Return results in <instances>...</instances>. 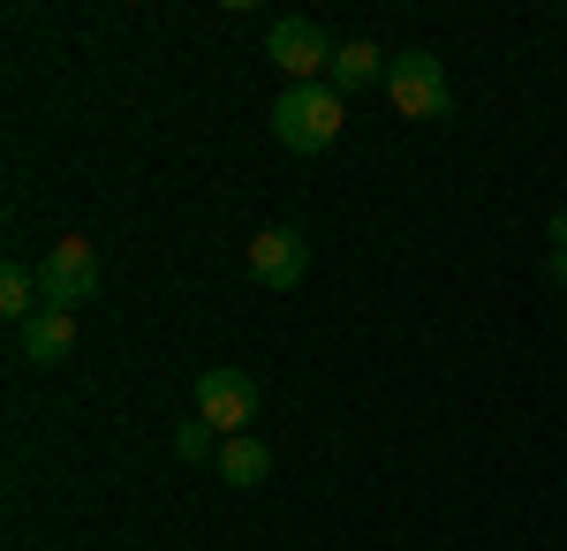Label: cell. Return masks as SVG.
<instances>
[{
	"instance_id": "1",
	"label": "cell",
	"mask_w": 567,
	"mask_h": 551,
	"mask_svg": "<svg viewBox=\"0 0 567 551\" xmlns=\"http://www.w3.org/2000/svg\"><path fill=\"white\" fill-rule=\"evenodd\" d=\"M341 122H349V98L333 84H288L272 98V136H280L288 152H303V159L333 152V144H341Z\"/></svg>"
},
{
	"instance_id": "2",
	"label": "cell",
	"mask_w": 567,
	"mask_h": 551,
	"mask_svg": "<svg viewBox=\"0 0 567 551\" xmlns=\"http://www.w3.org/2000/svg\"><path fill=\"white\" fill-rule=\"evenodd\" d=\"M106 288V264H99V250H91L84 235H61L53 250H45V264H39V295H45V310H84L91 295Z\"/></svg>"
},
{
	"instance_id": "3",
	"label": "cell",
	"mask_w": 567,
	"mask_h": 551,
	"mask_svg": "<svg viewBox=\"0 0 567 551\" xmlns=\"http://www.w3.org/2000/svg\"><path fill=\"white\" fill-rule=\"evenodd\" d=\"M189 401H197L189 416H205L219 438H243L265 393H258V378H250V371H235V363H213V371L197 378V393H189Z\"/></svg>"
},
{
	"instance_id": "4",
	"label": "cell",
	"mask_w": 567,
	"mask_h": 551,
	"mask_svg": "<svg viewBox=\"0 0 567 551\" xmlns=\"http://www.w3.org/2000/svg\"><path fill=\"white\" fill-rule=\"evenodd\" d=\"M386 98H393V114H409V122H439L446 106H454V91H446V69H439V53H393V69H386Z\"/></svg>"
},
{
	"instance_id": "5",
	"label": "cell",
	"mask_w": 567,
	"mask_h": 551,
	"mask_svg": "<svg viewBox=\"0 0 567 551\" xmlns=\"http://www.w3.org/2000/svg\"><path fill=\"white\" fill-rule=\"evenodd\" d=\"M265 53H272V69H280V76H296V84H318V76L333 69V53H341V45L326 39L310 15H280V23L265 31Z\"/></svg>"
},
{
	"instance_id": "6",
	"label": "cell",
	"mask_w": 567,
	"mask_h": 551,
	"mask_svg": "<svg viewBox=\"0 0 567 551\" xmlns=\"http://www.w3.org/2000/svg\"><path fill=\"white\" fill-rule=\"evenodd\" d=\"M303 272H310V242L296 227H258L250 235V280L258 288L288 295V288H303Z\"/></svg>"
},
{
	"instance_id": "7",
	"label": "cell",
	"mask_w": 567,
	"mask_h": 551,
	"mask_svg": "<svg viewBox=\"0 0 567 551\" xmlns=\"http://www.w3.org/2000/svg\"><path fill=\"white\" fill-rule=\"evenodd\" d=\"M16 355H23V363H39V371L69 363V355H76V318H69V310H39V318L16 333Z\"/></svg>"
},
{
	"instance_id": "8",
	"label": "cell",
	"mask_w": 567,
	"mask_h": 551,
	"mask_svg": "<svg viewBox=\"0 0 567 551\" xmlns=\"http://www.w3.org/2000/svg\"><path fill=\"white\" fill-rule=\"evenodd\" d=\"M386 69H393V53H379L371 39H349L341 53H333V69H326V84L341 91V98H355V91L386 84Z\"/></svg>"
},
{
	"instance_id": "9",
	"label": "cell",
	"mask_w": 567,
	"mask_h": 551,
	"mask_svg": "<svg viewBox=\"0 0 567 551\" xmlns=\"http://www.w3.org/2000/svg\"><path fill=\"white\" fill-rule=\"evenodd\" d=\"M213 468L235 484V491H258L265 476H272V446H265V438H250V430H243V438H219V461Z\"/></svg>"
},
{
	"instance_id": "10",
	"label": "cell",
	"mask_w": 567,
	"mask_h": 551,
	"mask_svg": "<svg viewBox=\"0 0 567 551\" xmlns=\"http://www.w3.org/2000/svg\"><path fill=\"white\" fill-rule=\"evenodd\" d=\"M39 310H45V295H39V264L8 257V264H0V318H8V325L23 333V325H31Z\"/></svg>"
},
{
	"instance_id": "11",
	"label": "cell",
	"mask_w": 567,
	"mask_h": 551,
	"mask_svg": "<svg viewBox=\"0 0 567 551\" xmlns=\"http://www.w3.org/2000/svg\"><path fill=\"white\" fill-rule=\"evenodd\" d=\"M175 454L182 461H219V430L205 424V416H182L175 424Z\"/></svg>"
},
{
	"instance_id": "12",
	"label": "cell",
	"mask_w": 567,
	"mask_h": 551,
	"mask_svg": "<svg viewBox=\"0 0 567 551\" xmlns=\"http://www.w3.org/2000/svg\"><path fill=\"white\" fill-rule=\"evenodd\" d=\"M545 280H553V288L567 295V250H553V257H545Z\"/></svg>"
},
{
	"instance_id": "13",
	"label": "cell",
	"mask_w": 567,
	"mask_h": 551,
	"mask_svg": "<svg viewBox=\"0 0 567 551\" xmlns=\"http://www.w3.org/2000/svg\"><path fill=\"white\" fill-rule=\"evenodd\" d=\"M545 235H553V250H567V212H553V219H545Z\"/></svg>"
}]
</instances>
